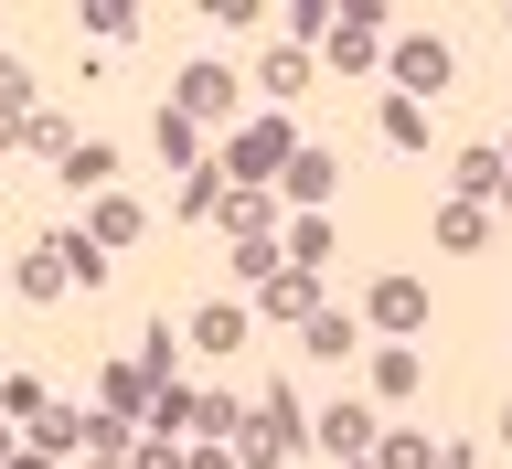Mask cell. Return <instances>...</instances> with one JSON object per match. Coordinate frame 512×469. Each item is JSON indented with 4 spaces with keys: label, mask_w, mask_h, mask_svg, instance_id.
<instances>
[{
    "label": "cell",
    "mask_w": 512,
    "mask_h": 469,
    "mask_svg": "<svg viewBox=\"0 0 512 469\" xmlns=\"http://www.w3.org/2000/svg\"><path fill=\"white\" fill-rule=\"evenodd\" d=\"M363 310H374L384 331H395V342H406L416 320H427V278H374V299H363Z\"/></svg>",
    "instance_id": "9"
},
{
    "label": "cell",
    "mask_w": 512,
    "mask_h": 469,
    "mask_svg": "<svg viewBox=\"0 0 512 469\" xmlns=\"http://www.w3.org/2000/svg\"><path fill=\"white\" fill-rule=\"evenodd\" d=\"M256 310H278V320H310V310H320V278H310V267H288V256H278V267L256 278Z\"/></svg>",
    "instance_id": "8"
},
{
    "label": "cell",
    "mask_w": 512,
    "mask_h": 469,
    "mask_svg": "<svg viewBox=\"0 0 512 469\" xmlns=\"http://www.w3.org/2000/svg\"><path fill=\"white\" fill-rule=\"evenodd\" d=\"M384 75H395V96H406V107H427V96L459 75V54H448L438 32H406V43H384Z\"/></svg>",
    "instance_id": "3"
},
{
    "label": "cell",
    "mask_w": 512,
    "mask_h": 469,
    "mask_svg": "<svg viewBox=\"0 0 512 469\" xmlns=\"http://www.w3.org/2000/svg\"><path fill=\"white\" fill-rule=\"evenodd\" d=\"M11 288H22V299H64V256H54V246H32V256H22V278H11Z\"/></svg>",
    "instance_id": "22"
},
{
    "label": "cell",
    "mask_w": 512,
    "mask_h": 469,
    "mask_svg": "<svg viewBox=\"0 0 512 469\" xmlns=\"http://www.w3.org/2000/svg\"><path fill=\"white\" fill-rule=\"evenodd\" d=\"M11 469H54V459H32V448H22V459H11Z\"/></svg>",
    "instance_id": "33"
},
{
    "label": "cell",
    "mask_w": 512,
    "mask_h": 469,
    "mask_svg": "<svg viewBox=\"0 0 512 469\" xmlns=\"http://www.w3.org/2000/svg\"><path fill=\"white\" fill-rule=\"evenodd\" d=\"M182 469H235V459H182Z\"/></svg>",
    "instance_id": "34"
},
{
    "label": "cell",
    "mask_w": 512,
    "mask_h": 469,
    "mask_svg": "<svg viewBox=\"0 0 512 469\" xmlns=\"http://www.w3.org/2000/svg\"><path fill=\"white\" fill-rule=\"evenodd\" d=\"M480 235H491V214H480V203H448V214H438V246H448V256H470Z\"/></svg>",
    "instance_id": "21"
},
{
    "label": "cell",
    "mask_w": 512,
    "mask_h": 469,
    "mask_svg": "<svg viewBox=\"0 0 512 469\" xmlns=\"http://www.w3.org/2000/svg\"><path fill=\"white\" fill-rule=\"evenodd\" d=\"M288 160H299V128H288V107H256V118L235 128V150H224L214 171H224V192H235V182H246V192H267V182L288 171Z\"/></svg>",
    "instance_id": "1"
},
{
    "label": "cell",
    "mask_w": 512,
    "mask_h": 469,
    "mask_svg": "<svg viewBox=\"0 0 512 469\" xmlns=\"http://www.w3.org/2000/svg\"><path fill=\"white\" fill-rule=\"evenodd\" d=\"M342 469H374V459H342Z\"/></svg>",
    "instance_id": "37"
},
{
    "label": "cell",
    "mask_w": 512,
    "mask_h": 469,
    "mask_svg": "<svg viewBox=\"0 0 512 469\" xmlns=\"http://www.w3.org/2000/svg\"><path fill=\"white\" fill-rule=\"evenodd\" d=\"M502 438H512V406H502Z\"/></svg>",
    "instance_id": "36"
},
{
    "label": "cell",
    "mask_w": 512,
    "mask_h": 469,
    "mask_svg": "<svg viewBox=\"0 0 512 469\" xmlns=\"http://www.w3.org/2000/svg\"><path fill=\"white\" fill-rule=\"evenodd\" d=\"M192 427H203V438H235V427H246V416L224 406V395H192Z\"/></svg>",
    "instance_id": "27"
},
{
    "label": "cell",
    "mask_w": 512,
    "mask_h": 469,
    "mask_svg": "<svg viewBox=\"0 0 512 469\" xmlns=\"http://www.w3.org/2000/svg\"><path fill=\"white\" fill-rule=\"evenodd\" d=\"M128 235H139V203H128V192H96L86 203V246H128Z\"/></svg>",
    "instance_id": "13"
},
{
    "label": "cell",
    "mask_w": 512,
    "mask_h": 469,
    "mask_svg": "<svg viewBox=\"0 0 512 469\" xmlns=\"http://www.w3.org/2000/svg\"><path fill=\"white\" fill-rule=\"evenodd\" d=\"M0 374H11V363H0Z\"/></svg>",
    "instance_id": "39"
},
{
    "label": "cell",
    "mask_w": 512,
    "mask_h": 469,
    "mask_svg": "<svg viewBox=\"0 0 512 469\" xmlns=\"http://www.w3.org/2000/svg\"><path fill=\"white\" fill-rule=\"evenodd\" d=\"M256 75H267V96H299V86H310V43H267Z\"/></svg>",
    "instance_id": "19"
},
{
    "label": "cell",
    "mask_w": 512,
    "mask_h": 469,
    "mask_svg": "<svg viewBox=\"0 0 512 469\" xmlns=\"http://www.w3.org/2000/svg\"><path fill=\"white\" fill-rule=\"evenodd\" d=\"M278 182H288V203H331V182H342V160H331V150H299V160L278 171Z\"/></svg>",
    "instance_id": "11"
},
{
    "label": "cell",
    "mask_w": 512,
    "mask_h": 469,
    "mask_svg": "<svg viewBox=\"0 0 512 469\" xmlns=\"http://www.w3.org/2000/svg\"><path fill=\"white\" fill-rule=\"evenodd\" d=\"M171 214H192V224H203V214H224V171H192V182L171 192Z\"/></svg>",
    "instance_id": "24"
},
{
    "label": "cell",
    "mask_w": 512,
    "mask_h": 469,
    "mask_svg": "<svg viewBox=\"0 0 512 469\" xmlns=\"http://www.w3.org/2000/svg\"><path fill=\"white\" fill-rule=\"evenodd\" d=\"M502 32H512V11H502Z\"/></svg>",
    "instance_id": "38"
},
{
    "label": "cell",
    "mask_w": 512,
    "mask_h": 469,
    "mask_svg": "<svg viewBox=\"0 0 512 469\" xmlns=\"http://www.w3.org/2000/svg\"><path fill=\"white\" fill-rule=\"evenodd\" d=\"M75 22H86L96 43H128V32H139V11H128V0H86V11H75Z\"/></svg>",
    "instance_id": "23"
},
{
    "label": "cell",
    "mask_w": 512,
    "mask_h": 469,
    "mask_svg": "<svg viewBox=\"0 0 512 469\" xmlns=\"http://www.w3.org/2000/svg\"><path fill=\"white\" fill-rule=\"evenodd\" d=\"M374 469H427V438H406V427H395V438H374Z\"/></svg>",
    "instance_id": "26"
},
{
    "label": "cell",
    "mask_w": 512,
    "mask_h": 469,
    "mask_svg": "<svg viewBox=\"0 0 512 469\" xmlns=\"http://www.w3.org/2000/svg\"><path fill=\"white\" fill-rule=\"evenodd\" d=\"M54 256H64V288H75V278L107 288V246H86V235H54Z\"/></svg>",
    "instance_id": "20"
},
{
    "label": "cell",
    "mask_w": 512,
    "mask_h": 469,
    "mask_svg": "<svg viewBox=\"0 0 512 469\" xmlns=\"http://www.w3.org/2000/svg\"><path fill=\"white\" fill-rule=\"evenodd\" d=\"M459 203H480V214L502 203V150H459Z\"/></svg>",
    "instance_id": "15"
},
{
    "label": "cell",
    "mask_w": 512,
    "mask_h": 469,
    "mask_svg": "<svg viewBox=\"0 0 512 469\" xmlns=\"http://www.w3.org/2000/svg\"><path fill=\"white\" fill-rule=\"evenodd\" d=\"M374 128H384V150H406V160L427 150V107H406V96H384V118H374Z\"/></svg>",
    "instance_id": "18"
},
{
    "label": "cell",
    "mask_w": 512,
    "mask_h": 469,
    "mask_svg": "<svg viewBox=\"0 0 512 469\" xmlns=\"http://www.w3.org/2000/svg\"><path fill=\"white\" fill-rule=\"evenodd\" d=\"M22 150H54V160H64L75 139H64V118H43V107H32V118H22Z\"/></svg>",
    "instance_id": "30"
},
{
    "label": "cell",
    "mask_w": 512,
    "mask_h": 469,
    "mask_svg": "<svg viewBox=\"0 0 512 469\" xmlns=\"http://www.w3.org/2000/svg\"><path fill=\"white\" fill-rule=\"evenodd\" d=\"M384 11H363V0H352V11H331V32H320V64H342V75H363V64H384Z\"/></svg>",
    "instance_id": "5"
},
{
    "label": "cell",
    "mask_w": 512,
    "mask_h": 469,
    "mask_svg": "<svg viewBox=\"0 0 512 469\" xmlns=\"http://www.w3.org/2000/svg\"><path fill=\"white\" fill-rule=\"evenodd\" d=\"M224 235H235V256H267L278 246V203H267V192H224Z\"/></svg>",
    "instance_id": "7"
},
{
    "label": "cell",
    "mask_w": 512,
    "mask_h": 469,
    "mask_svg": "<svg viewBox=\"0 0 512 469\" xmlns=\"http://www.w3.org/2000/svg\"><path fill=\"white\" fill-rule=\"evenodd\" d=\"M171 118H182V128L235 118V75H224V64H182V75H171Z\"/></svg>",
    "instance_id": "4"
},
{
    "label": "cell",
    "mask_w": 512,
    "mask_h": 469,
    "mask_svg": "<svg viewBox=\"0 0 512 469\" xmlns=\"http://www.w3.org/2000/svg\"><path fill=\"white\" fill-rule=\"evenodd\" d=\"M160 160H203V128H182L171 107H160Z\"/></svg>",
    "instance_id": "28"
},
{
    "label": "cell",
    "mask_w": 512,
    "mask_h": 469,
    "mask_svg": "<svg viewBox=\"0 0 512 469\" xmlns=\"http://www.w3.org/2000/svg\"><path fill=\"white\" fill-rule=\"evenodd\" d=\"M299 448H310V416H299V395H288V384H267V395H256V416L235 427V469H288Z\"/></svg>",
    "instance_id": "2"
},
{
    "label": "cell",
    "mask_w": 512,
    "mask_h": 469,
    "mask_svg": "<svg viewBox=\"0 0 512 469\" xmlns=\"http://www.w3.org/2000/svg\"><path fill=\"white\" fill-rule=\"evenodd\" d=\"M427 469H470V448H438V438H427Z\"/></svg>",
    "instance_id": "31"
},
{
    "label": "cell",
    "mask_w": 512,
    "mask_h": 469,
    "mask_svg": "<svg viewBox=\"0 0 512 469\" xmlns=\"http://www.w3.org/2000/svg\"><path fill=\"white\" fill-rule=\"evenodd\" d=\"M11 459H22V448H11V427H0V469H11Z\"/></svg>",
    "instance_id": "32"
},
{
    "label": "cell",
    "mask_w": 512,
    "mask_h": 469,
    "mask_svg": "<svg viewBox=\"0 0 512 469\" xmlns=\"http://www.w3.org/2000/svg\"><path fill=\"white\" fill-rule=\"evenodd\" d=\"M310 448L331 469H342V459H374V406H352V395H342V406H320L310 416Z\"/></svg>",
    "instance_id": "6"
},
{
    "label": "cell",
    "mask_w": 512,
    "mask_h": 469,
    "mask_svg": "<svg viewBox=\"0 0 512 469\" xmlns=\"http://www.w3.org/2000/svg\"><path fill=\"white\" fill-rule=\"evenodd\" d=\"M192 342H203V352H246V310H235V299L192 310Z\"/></svg>",
    "instance_id": "17"
},
{
    "label": "cell",
    "mask_w": 512,
    "mask_h": 469,
    "mask_svg": "<svg viewBox=\"0 0 512 469\" xmlns=\"http://www.w3.org/2000/svg\"><path fill=\"white\" fill-rule=\"evenodd\" d=\"M416 384H427V352H416V342H384L374 352V395H384V406H406Z\"/></svg>",
    "instance_id": "10"
},
{
    "label": "cell",
    "mask_w": 512,
    "mask_h": 469,
    "mask_svg": "<svg viewBox=\"0 0 512 469\" xmlns=\"http://www.w3.org/2000/svg\"><path fill=\"white\" fill-rule=\"evenodd\" d=\"M118 182V150H107V139H75V150H64V192H107Z\"/></svg>",
    "instance_id": "12"
},
{
    "label": "cell",
    "mask_w": 512,
    "mask_h": 469,
    "mask_svg": "<svg viewBox=\"0 0 512 469\" xmlns=\"http://www.w3.org/2000/svg\"><path fill=\"white\" fill-rule=\"evenodd\" d=\"M502 203H512V150H502Z\"/></svg>",
    "instance_id": "35"
},
{
    "label": "cell",
    "mask_w": 512,
    "mask_h": 469,
    "mask_svg": "<svg viewBox=\"0 0 512 469\" xmlns=\"http://www.w3.org/2000/svg\"><path fill=\"white\" fill-rule=\"evenodd\" d=\"M299 342H310V363H352V310H310Z\"/></svg>",
    "instance_id": "14"
},
{
    "label": "cell",
    "mask_w": 512,
    "mask_h": 469,
    "mask_svg": "<svg viewBox=\"0 0 512 469\" xmlns=\"http://www.w3.org/2000/svg\"><path fill=\"white\" fill-rule=\"evenodd\" d=\"M64 448H86V416H75V406H43V416H32V459H64Z\"/></svg>",
    "instance_id": "16"
},
{
    "label": "cell",
    "mask_w": 512,
    "mask_h": 469,
    "mask_svg": "<svg viewBox=\"0 0 512 469\" xmlns=\"http://www.w3.org/2000/svg\"><path fill=\"white\" fill-rule=\"evenodd\" d=\"M288 267H310V278H320V267H331V224H320V214L299 224V235H288Z\"/></svg>",
    "instance_id": "25"
},
{
    "label": "cell",
    "mask_w": 512,
    "mask_h": 469,
    "mask_svg": "<svg viewBox=\"0 0 512 469\" xmlns=\"http://www.w3.org/2000/svg\"><path fill=\"white\" fill-rule=\"evenodd\" d=\"M0 416H43V384H32V374H0Z\"/></svg>",
    "instance_id": "29"
}]
</instances>
